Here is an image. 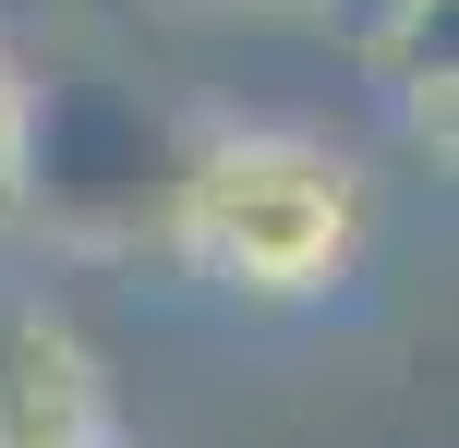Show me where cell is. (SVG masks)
I'll list each match as a JSON object with an SVG mask.
<instances>
[{"label":"cell","mask_w":459,"mask_h":448,"mask_svg":"<svg viewBox=\"0 0 459 448\" xmlns=\"http://www.w3.org/2000/svg\"><path fill=\"white\" fill-rule=\"evenodd\" d=\"M169 255L206 291L242 303H326L363 279L375 255V182L326 134L290 121H218L182 134V182H169Z\"/></svg>","instance_id":"1"},{"label":"cell","mask_w":459,"mask_h":448,"mask_svg":"<svg viewBox=\"0 0 459 448\" xmlns=\"http://www.w3.org/2000/svg\"><path fill=\"white\" fill-rule=\"evenodd\" d=\"M182 182V121L97 61L24 73V231L61 242H145Z\"/></svg>","instance_id":"2"},{"label":"cell","mask_w":459,"mask_h":448,"mask_svg":"<svg viewBox=\"0 0 459 448\" xmlns=\"http://www.w3.org/2000/svg\"><path fill=\"white\" fill-rule=\"evenodd\" d=\"M0 448H134L97 352L48 303H0Z\"/></svg>","instance_id":"3"},{"label":"cell","mask_w":459,"mask_h":448,"mask_svg":"<svg viewBox=\"0 0 459 448\" xmlns=\"http://www.w3.org/2000/svg\"><path fill=\"white\" fill-rule=\"evenodd\" d=\"M0 231H24V61L0 48Z\"/></svg>","instance_id":"4"},{"label":"cell","mask_w":459,"mask_h":448,"mask_svg":"<svg viewBox=\"0 0 459 448\" xmlns=\"http://www.w3.org/2000/svg\"><path fill=\"white\" fill-rule=\"evenodd\" d=\"M302 13H326V24H339V37H351V48H363V37H375V24H387V13H399V0H302Z\"/></svg>","instance_id":"5"},{"label":"cell","mask_w":459,"mask_h":448,"mask_svg":"<svg viewBox=\"0 0 459 448\" xmlns=\"http://www.w3.org/2000/svg\"><path fill=\"white\" fill-rule=\"evenodd\" d=\"M218 13H302V0H218Z\"/></svg>","instance_id":"6"}]
</instances>
